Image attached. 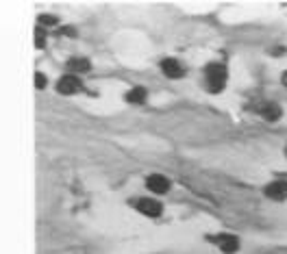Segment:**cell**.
I'll return each instance as SVG.
<instances>
[{"instance_id":"obj_1","label":"cell","mask_w":287,"mask_h":254,"mask_svg":"<svg viewBox=\"0 0 287 254\" xmlns=\"http://www.w3.org/2000/svg\"><path fill=\"white\" fill-rule=\"evenodd\" d=\"M226 68L220 63H211L205 68V80H207V89L209 91H222L224 85H226Z\"/></svg>"},{"instance_id":"obj_2","label":"cell","mask_w":287,"mask_h":254,"mask_svg":"<svg viewBox=\"0 0 287 254\" xmlns=\"http://www.w3.org/2000/svg\"><path fill=\"white\" fill-rule=\"evenodd\" d=\"M135 209H137L142 215H148V217H159L161 215V204L157 200H153V198H139V200H135Z\"/></svg>"},{"instance_id":"obj_3","label":"cell","mask_w":287,"mask_h":254,"mask_svg":"<svg viewBox=\"0 0 287 254\" xmlns=\"http://www.w3.org/2000/svg\"><path fill=\"white\" fill-rule=\"evenodd\" d=\"M78 89H80V80L74 74H65L57 80V91L63 96H72V94H77Z\"/></svg>"},{"instance_id":"obj_4","label":"cell","mask_w":287,"mask_h":254,"mask_svg":"<svg viewBox=\"0 0 287 254\" xmlns=\"http://www.w3.org/2000/svg\"><path fill=\"white\" fill-rule=\"evenodd\" d=\"M146 187H148L153 194H168L170 180L165 178V176H161V174H153V176L146 178Z\"/></svg>"},{"instance_id":"obj_5","label":"cell","mask_w":287,"mask_h":254,"mask_svg":"<svg viewBox=\"0 0 287 254\" xmlns=\"http://www.w3.org/2000/svg\"><path fill=\"white\" fill-rule=\"evenodd\" d=\"M161 72L168 76V78H181V76L185 74V70H183V65H181V61L163 59V61H161Z\"/></svg>"},{"instance_id":"obj_6","label":"cell","mask_w":287,"mask_h":254,"mask_svg":"<svg viewBox=\"0 0 287 254\" xmlns=\"http://www.w3.org/2000/svg\"><path fill=\"white\" fill-rule=\"evenodd\" d=\"M265 196L270 200H285L287 198V182L285 180H274L265 187Z\"/></svg>"},{"instance_id":"obj_7","label":"cell","mask_w":287,"mask_h":254,"mask_svg":"<svg viewBox=\"0 0 287 254\" xmlns=\"http://www.w3.org/2000/svg\"><path fill=\"white\" fill-rule=\"evenodd\" d=\"M215 243H218L220 250L226 254H233L239 250V239L235 235H220V237H215Z\"/></svg>"},{"instance_id":"obj_8","label":"cell","mask_w":287,"mask_h":254,"mask_svg":"<svg viewBox=\"0 0 287 254\" xmlns=\"http://www.w3.org/2000/svg\"><path fill=\"white\" fill-rule=\"evenodd\" d=\"M259 111H261V115H263L265 120H270V122H276V120H281V115H283V111H281V106H279V104H272V102L263 104Z\"/></svg>"},{"instance_id":"obj_9","label":"cell","mask_w":287,"mask_h":254,"mask_svg":"<svg viewBox=\"0 0 287 254\" xmlns=\"http://www.w3.org/2000/svg\"><path fill=\"white\" fill-rule=\"evenodd\" d=\"M68 68H70V72H89V70H92V63L83 57H74L68 61Z\"/></svg>"},{"instance_id":"obj_10","label":"cell","mask_w":287,"mask_h":254,"mask_svg":"<svg viewBox=\"0 0 287 254\" xmlns=\"http://www.w3.org/2000/svg\"><path fill=\"white\" fill-rule=\"evenodd\" d=\"M146 98H148V94H146V89H142V87H133L127 94V102H130V104H144Z\"/></svg>"},{"instance_id":"obj_11","label":"cell","mask_w":287,"mask_h":254,"mask_svg":"<svg viewBox=\"0 0 287 254\" xmlns=\"http://www.w3.org/2000/svg\"><path fill=\"white\" fill-rule=\"evenodd\" d=\"M44 44H46V33H44L42 28L35 30V46L37 48H44Z\"/></svg>"},{"instance_id":"obj_12","label":"cell","mask_w":287,"mask_h":254,"mask_svg":"<svg viewBox=\"0 0 287 254\" xmlns=\"http://www.w3.org/2000/svg\"><path fill=\"white\" fill-rule=\"evenodd\" d=\"M39 24H44V26H52V24H57V18L50 13H44L42 18H39Z\"/></svg>"},{"instance_id":"obj_13","label":"cell","mask_w":287,"mask_h":254,"mask_svg":"<svg viewBox=\"0 0 287 254\" xmlns=\"http://www.w3.org/2000/svg\"><path fill=\"white\" fill-rule=\"evenodd\" d=\"M35 87H37V89H44V87H46V76H44L42 72L35 74Z\"/></svg>"},{"instance_id":"obj_14","label":"cell","mask_w":287,"mask_h":254,"mask_svg":"<svg viewBox=\"0 0 287 254\" xmlns=\"http://www.w3.org/2000/svg\"><path fill=\"white\" fill-rule=\"evenodd\" d=\"M283 83H285V85H287V72H285V74H283Z\"/></svg>"},{"instance_id":"obj_15","label":"cell","mask_w":287,"mask_h":254,"mask_svg":"<svg viewBox=\"0 0 287 254\" xmlns=\"http://www.w3.org/2000/svg\"><path fill=\"white\" fill-rule=\"evenodd\" d=\"M285 154H287V150H285Z\"/></svg>"}]
</instances>
